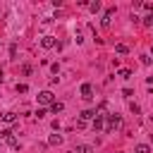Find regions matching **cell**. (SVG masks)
Listing matches in <instances>:
<instances>
[{"label": "cell", "mask_w": 153, "mask_h": 153, "mask_svg": "<svg viewBox=\"0 0 153 153\" xmlns=\"http://www.w3.org/2000/svg\"><path fill=\"white\" fill-rule=\"evenodd\" d=\"M117 127H122V117L120 115H108V122H105V131H112V129H117Z\"/></svg>", "instance_id": "cell-1"}, {"label": "cell", "mask_w": 153, "mask_h": 153, "mask_svg": "<svg viewBox=\"0 0 153 153\" xmlns=\"http://www.w3.org/2000/svg\"><path fill=\"white\" fill-rule=\"evenodd\" d=\"M38 103H41V105H53V103H55L53 91H41V93H38Z\"/></svg>", "instance_id": "cell-2"}, {"label": "cell", "mask_w": 153, "mask_h": 153, "mask_svg": "<svg viewBox=\"0 0 153 153\" xmlns=\"http://www.w3.org/2000/svg\"><path fill=\"white\" fill-rule=\"evenodd\" d=\"M81 98L84 100H91L93 98V86L91 84H81Z\"/></svg>", "instance_id": "cell-3"}, {"label": "cell", "mask_w": 153, "mask_h": 153, "mask_svg": "<svg viewBox=\"0 0 153 153\" xmlns=\"http://www.w3.org/2000/svg\"><path fill=\"white\" fill-rule=\"evenodd\" d=\"M41 45H43V48H55L57 43H55L53 36H43V38H41Z\"/></svg>", "instance_id": "cell-4"}, {"label": "cell", "mask_w": 153, "mask_h": 153, "mask_svg": "<svg viewBox=\"0 0 153 153\" xmlns=\"http://www.w3.org/2000/svg\"><path fill=\"white\" fill-rule=\"evenodd\" d=\"M0 120H2V122H7V124H14V122H17V115H14V112H2V115H0Z\"/></svg>", "instance_id": "cell-5"}, {"label": "cell", "mask_w": 153, "mask_h": 153, "mask_svg": "<svg viewBox=\"0 0 153 153\" xmlns=\"http://www.w3.org/2000/svg\"><path fill=\"white\" fill-rule=\"evenodd\" d=\"M112 14H115V10H112V7H110V10H105V14H103V19H100V22H103V26H110Z\"/></svg>", "instance_id": "cell-6"}, {"label": "cell", "mask_w": 153, "mask_h": 153, "mask_svg": "<svg viewBox=\"0 0 153 153\" xmlns=\"http://www.w3.org/2000/svg\"><path fill=\"white\" fill-rule=\"evenodd\" d=\"M96 117V110H84L81 115H79V120H84V122H88V120H93Z\"/></svg>", "instance_id": "cell-7"}, {"label": "cell", "mask_w": 153, "mask_h": 153, "mask_svg": "<svg viewBox=\"0 0 153 153\" xmlns=\"http://www.w3.org/2000/svg\"><path fill=\"white\" fill-rule=\"evenodd\" d=\"M134 153H151V146H148V143H139V146L134 148Z\"/></svg>", "instance_id": "cell-8"}, {"label": "cell", "mask_w": 153, "mask_h": 153, "mask_svg": "<svg viewBox=\"0 0 153 153\" xmlns=\"http://www.w3.org/2000/svg\"><path fill=\"white\" fill-rule=\"evenodd\" d=\"M115 53H120V55H127V53H129V48H127L124 43H117V45H115Z\"/></svg>", "instance_id": "cell-9"}, {"label": "cell", "mask_w": 153, "mask_h": 153, "mask_svg": "<svg viewBox=\"0 0 153 153\" xmlns=\"http://www.w3.org/2000/svg\"><path fill=\"white\" fill-rule=\"evenodd\" d=\"M74 153H93V148L91 146H86V143H81V146H76V151Z\"/></svg>", "instance_id": "cell-10"}, {"label": "cell", "mask_w": 153, "mask_h": 153, "mask_svg": "<svg viewBox=\"0 0 153 153\" xmlns=\"http://www.w3.org/2000/svg\"><path fill=\"white\" fill-rule=\"evenodd\" d=\"M60 141H62V136H60V134H53V136L48 139V143H50V146H55V143H60Z\"/></svg>", "instance_id": "cell-11"}, {"label": "cell", "mask_w": 153, "mask_h": 153, "mask_svg": "<svg viewBox=\"0 0 153 153\" xmlns=\"http://www.w3.org/2000/svg\"><path fill=\"white\" fill-rule=\"evenodd\" d=\"M88 10H91V12H98V10H100V2H98V0H96V2H88Z\"/></svg>", "instance_id": "cell-12"}, {"label": "cell", "mask_w": 153, "mask_h": 153, "mask_svg": "<svg viewBox=\"0 0 153 153\" xmlns=\"http://www.w3.org/2000/svg\"><path fill=\"white\" fill-rule=\"evenodd\" d=\"M62 108H65V105H62V103H57V100H55V103H53V105H50V110H53V112H60V110H62Z\"/></svg>", "instance_id": "cell-13"}, {"label": "cell", "mask_w": 153, "mask_h": 153, "mask_svg": "<svg viewBox=\"0 0 153 153\" xmlns=\"http://www.w3.org/2000/svg\"><path fill=\"white\" fill-rule=\"evenodd\" d=\"M120 76H122V79H129V76H131V69H120Z\"/></svg>", "instance_id": "cell-14"}, {"label": "cell", "mask_w": 153, "mask_h": 153, "mask_svg": "<svg viewBox=\"0 0 153 153\" xmlns=\"http://www.w3.org/2000/svg\"><path fill=\"white\" fill-rule=\"evenodd\" d=\"M143 24L151 26V24H153V14H146V17H143Z\"/></svg>", "instance_id": "cell-15"}, {"label": "cell", "mask_w": 153, "mask_h": 153, "mask_svg": "<svg viewBox=\"0 0 153 153\" xmlns=\"http://www.w3.org/2000/svg\"><path fill=\"white\" fill-rule=\"evenodd\" d=\"M26 88H29L26 84H17V91H19V93H26Z\"/></svg>", "instance_id": "cell-16"}, {"label": "cell", "mask_w": 153, "mask_h": 153, "mask_svg": "<svg viewBox=\"0 0 153 153\" xmlns=\"http://www.w3.org/2000/svg\"><path fill=\"white\" fill-rule=\"evenodd\" d=\"M45 115H48V112H45L43 108H38V110H36V117H38V120H41V117H45Z\"/></svg>", "instance_id": "cell-17"}, {"label": "cell", "mask_w": 153, "mask_h": 153, "mask_svg": "<svg viewBox=\"0 0 153 153\" xmlns=\"http://www.w3.org/2000/svg\"><path fill=\"white\" fill-rule=\"evenodd\" d=\"M141 65H151V57L148 55H141Z\"/></svg>", "instance_id": "cell-18"}, {"label": "cell", "mask_w": 153, "mask_h": 153, "mask_svg": "<svg viewBox=\"0 0 153 153\" xmlns=\"http://www.w3.org/2000/svg\"><path fill=\"white\" fill-rule=\"evenodd\" d=\"M22 72H24V74L29 76V74H31V65H24V67H22Z\"/></svg>", "instance_id": "cell-19"}, {"label": "cell", "mask_w": 153, "mask_h": 153, "mask_svg": "<svg viewBox=\"0 0 153 153\" xmlns=\"http://www.w3.org/2000/svg\"><path fill=\"white\" fill-rule=\"evenodd\" d=\"M143 7H146L148 12H153V2H143Z\"/></svg>", "instance_id": "cell-20"}]
</instances>
